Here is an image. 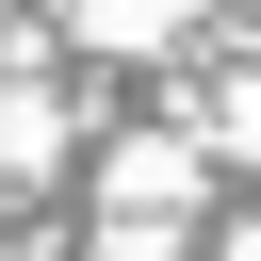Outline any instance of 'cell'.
Listing matches in <instances>:
<instances>
[{
  "label": "cell",
  "mask_w": 261,
  "mask_h": 261,
  "mask_svg": "<svg viewBox=\"0 0 261 261\" xmlns=\"http://www.w3.org/2000/svg\"><path fill=\"white\" fill-rule=\"evenodd\" d=\"M163 16H179V0H98V33H163Z\"/></svg>",
  "instance_id": "1"
}]
</instances>
